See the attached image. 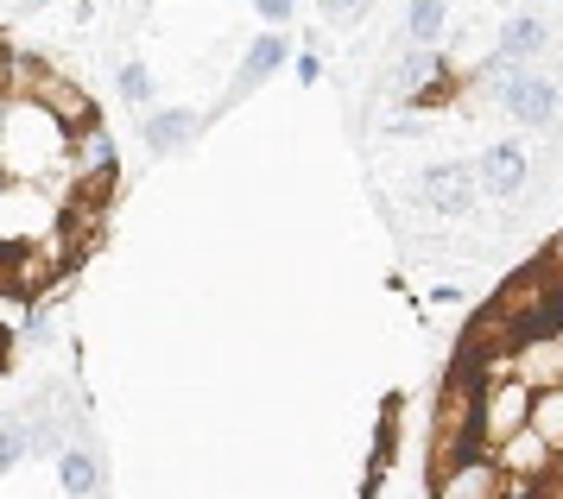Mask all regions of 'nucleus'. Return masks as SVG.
Instances as JSON below:
<instances>
[{"instance_id":"f257e3e1","label":"nucleus","mask_w":563,"mask_h":499,"mask_svg":"<svg viewBox=\"0 0 563 499\" xmlns=\"http://www.w3.org/2000/svg\"><path fill=\"white\" fill-rule=\"evenodd\" d=\"M507 76V114L526 126H551L558 121V82L532 70H500Z\"/></svg>"},{"instance_id":"f03ea898","label":"nucleus","mask_w":563,"mask_h":499,"mask_svg":"<svg viewBox=\"0 0 563 499\" xmlns=\"http://www.w3.org/2000/svg\"><path fill=\"white\" fill-rule=\"evenodd\" d=\"M500 468L487 462V455H462V462H450L443 475H437V499H500Z\"/></svg>"},{"instance_id":"7ed1b4c3","label":"nucleus","mask_w":563,"mask_h":499,"mask_svg":"<svg viewBox=\"0 0 563 499\" xmlns=\"http://www.w3.org/2000/svg\"><path fill=\"white\" fill-rule=\"evenodd\" d=\"M526 152L519 146H487L475 165H468V177H475V190H487V197H519L526 190Z\"/></svg>"},{"instance_id":"20e7f679","label":"nucleus","mask_w":563,"mask_h":499,"mask_svg":"<svg viewBox=\"0 0 563 499\" xmlns=\"http://www.w3.org/2000/svg\"><path fill=\"white\" fill-rule=\"evenodd\" d=\"M424 197H431L437 215H468L475 209V177H468V165H437L424 177Z\"/></svg>"},{"instance_id":"39448f33","label":"nucleus","mask_w":563,"mask_h":499,"mask_svg":"<svg viewBox=\"0 0 563 499\" xmlns=\"http://www.w3.org/2000/svg\"><path fill=\"white\" fill-rule=\"evenodd\" d=\"M538 51H551V25L532 20V13H519V20L500 32V70H526Z\"/></svg>"},{"instance_id":"423d86ee","label":"nucleus","mask_w":563,"mask_h":499,"mask_svg":"<svg viewBox=\"0 0 563 499\" xmlns=\"http://www.w3.org/2000/svg\"><path fill=\"white\" fill-rule=\"evenodd\" d=\"M285 57H291V45H285V32H266L254 51H247V64H241V76H234V96H247L254 82H266V76L279 70Z\"/></svg>"},{"instance_id":"0eeeda50","label":"nucleus","mask_w":563,"mask_h":499,"mask_svg":"<svg viewBox=\"0 0 563 499\" xmlns=\"http://www.w3.org/2000/svg\"><path fill=\"white\" fill-rule=\"evenodd\" d=\"M57 475H64L70 499H96V494H102V462H96L89 450H77V443H70V450H57Z\"/></svg>"},{"instance_id":"6e6552de","label":"nucleus","mask_w":563,"mask_h":499,"mask_svg":"<svg viewBox=\"0 0 563 499\" xmlns=\"http://www.w3.org/2000/svg\"><path fill=\"white\" fill-rule=\"evenodd\" d=\"M190 133H197V114H190V108H165V114H153V121H146V146L172 152V146H184Z\"/></svg>"},{"instance_id":"1a4fd4ad","label":"nucleus","mask_w":563,"mask_h":499,"mask_svg":"<svg viewBox=\"0 0 563 499\" xmlns=\"http://www.w3.org/2000/svg\"><path fill=\"white\" fill-rule=\"evenodd\" d=\"M443 20H450V13H443V0H411V38H418V45H437V32H443Z\"/></svg>"},{"instance_id":"9d476101","label":"nucleus","mask_w":563,"mask_h":499,"mask_svg":"<svg viewBox=\"0 0 563 499\" xmlns=\"http://www.w3.org/2000/svg\"><path fill=\"white\" fill-rule=\"evenodd\" d=\"M20 455H32V450H26V411L0 424V475H7V468H13Z\"/></svg>"},{"instance_id":"9b49d317","label":"nucleus","mask_w":563,"mask_h":499,"mask_svg":"<svg viewBox=\"0 0 563 499\" xmlns=\"http://www.w3.org/2000/svg\"><path fill=\"white\" fill-rule=\"evenodd\" d=\"M424 76H431V51H411L406 64H399V70H393V89H399V96H411V89H418V82H424Z\"/></svg>"},{"instance_id":"f8f14e48","label":"nucleus","mask_w":563,"mask_h":499,"mask_svg":"<svg viewBox=\"0 0 563 499\" xmlns=\"http://www.w3.org/2000/svg\"><path fill=\"white\" fill-rule=\"evenodd\" d=\"M121 96L128 101H153V76H146V64H128V70H121Z\"/></svg>"},{"instance_id":"ddd939ff","label":"nucleus","mask_w":563,"mask_h":499,"mask_svg":"<svg viewBox=\"0 0 563 499\" xmlns=\"http://www.w3.org/2000/svg\"><path fill=\"white\" fill-rule=\"evenodd\" d=\"M254 7H260V20H273V25L291 20V0H254Z\"/></svg>"}]
</instances>
